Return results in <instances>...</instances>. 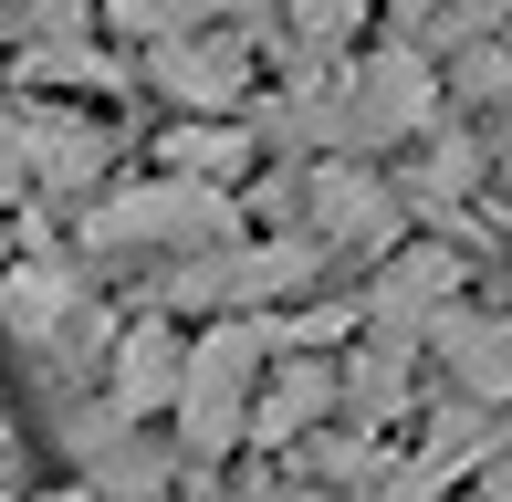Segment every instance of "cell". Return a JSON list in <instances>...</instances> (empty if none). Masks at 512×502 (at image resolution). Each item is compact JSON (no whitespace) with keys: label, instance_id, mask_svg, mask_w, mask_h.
Segmentation results:
<instances>
[{"label":"cell","instance_id":"cell-1","mask_svg":"<svg viewBox=\"0 0 512 502\" xmlns=\"http://www.w3.org/2000/svg\"><path fill=\"white\" fill-rule=\"evenodd\" d=\"M241 377H251V335H209L199 367H189V440L199 450L230 440V398H241Z\"/></svg>","mask_w":512,"mask_h":502},{"label":"cell","instance_id":"cell-2","mask_svg":"<svg viewBox=\"0 0 512 502\" xmlns=\"http://www.w3.org/2000/svg\"><path fill=\"white\" fill-rule=\"evenodd\" d=\"M126 32H189V21H220V0H115Z\"/></svg>","mask_w":512,"mask_h":502},{"label":"cell","instance_id":"cell-3","mask_svg":"<svg viewBox=\"0 0 512 502\" xmlns=\"http://www.w3.org/2000/svg\"><path fill=\"white\" fill-rule=\"evenodd\" d=\"M53 502H95V492H53Z\"/></svg>","mask_w":512,"mask_h":502}]
</instances>
